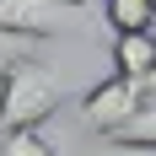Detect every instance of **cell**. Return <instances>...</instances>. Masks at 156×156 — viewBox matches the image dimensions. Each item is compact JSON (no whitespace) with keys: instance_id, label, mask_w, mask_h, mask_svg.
<instances>
[{"instance_id":"cell-1","label":"cell","mask_w":156,"mask_h":156,"mask_svg":"<svg viewBox=\"0 0 156 156\" xmlns=\"http://www.w3.org/2000/svg\"><path fill=\"white\" fill-rule=\"evenodd\" d=\"M65 102H70V81L32 54L0 81V135L5 129H43Z\"/></svg>"},{"instance_id":"cell-2","label":"cell","mask_w":156,"mask_h":156,"mask_svg":"<svg viewBox=\"0 0 156 156\" xmlns=\"http://www.w3.org/2000/svg\"><path fill=\"white\" fill-rule=\"evenodd\" d=\"M140 108H145V86L113 70L108 81H97V86L81 92V108L76 113H81V129H86V135H102V140H108V135H119Z\"/></svg>"},{"instance_id":"cell-3","label":"cell","mask_w":156,"mask_h":156,"mask_svg":"<svg viewBox=\"0 0 156 156\" xmlns=\"http://www.w3.org/2000/svg\"><path fill=\"white\" fill-rule=\"evenodd\" d=\"M92 22L76 0H0V27L27 32V38H54V32H81Z\"/></svg>"},{"instance_id":"cell-4","label":"cell","mask_w":156,"mask_h":156,"mask_svg":"<svg viewBox=\"0 0 156 156\" xmlns=\"http://www.w3.org/2000/svg\"><path fill=\"white\" fill-rule=\"evenodd\" d=\"M151 65H156V32H113V70L119 76L145 86Z\"/></svg>"},{"instance_id":"cell-5","label":"cell","mask_w":156,"mask_h":156,"mask_svg":"<svg viewBox=\"0 0 156 156\" xmlns=\"http://www.w3.org/2000/svg\"><path fill=\"white\" fill-rule=\"evenodd\" d=\"M102 22L113 32H156V0H102Z\"/></svg>"},{"instance_id":"cell-6","label":"cell","mask_w":156,"mask_h":156,"mask_svg":"<svg viewBox=\"0 0 156 156\" xmlns=\"http://www.w3.org/2000/svg\"><path fill=\"white\" fill-rule=\"evenodd\" d=\"M113 145H124V151H135V156H156V97H145V108L129 119L119 135H108Z\"/></svg>"},{"instance_id":"cell-7","label":"cell","mask_w":156,"mask_h":156,"mask_svg":"<svg viewBox=\"0 0 156 156\" xmlns=\"http://www.w3.org/2000/svg\"><path fill=\"white\" fill-rule=\"evenodd\" d=\"M0 156H59L43 140V129H5L0 135Z\"/></svg>"},{"instance_id":"cell-8","label":"cell","mask_w":156,"mask_h":156,"mask_svg":"<svg viewBox=\"0 0 156 156\" xmlns=\"http://www.w3.org/2000/svg\"><path fill=\"white\" fill-rule=\"evenodd\" d=\"M32 43L38 38H27V32H11V27H0V81L11 76L22 59H32Z\"/></svg>"},{"instance_id":"cell-9","label":"cell","mask_w":156,"mask_h":156,"mask_svg":"<svg viewBox=\"0 0 156 156\" xmlns=\"http://www.w3.org/2000/svg\"><path fill=\"white\" fill-rule=\"evenodd\" d=\"M76 156H135V151H124V145H113V140H102L97 151H76Z\"/></svg>"},{"instance_id":"cell-10","label":"cell","mask_w":156,"mask_h":156,"mask_svg":"<svg viewBox=\"0 0 156 156\" xmlns=\"http://www.w3.org/2000/svg\"><path fill=\"white\" fill-rule=\"evenodd\" d=\"M145 97H156V65H151V76H145Z\"/></svg>"},{"instance_id":"cell-11","label":"cell","mask_w":156,"mask_h":156,"mask_svg":"<svg viewBox=\"0 0 156 156\" xmlns=\"http://www.w3.org/2000/svg\"><path fill=\"white\" fill-rule=\"evenodd\" d=\"M76 5H92V0H76Z\"/></svg>"}]
</instances>
